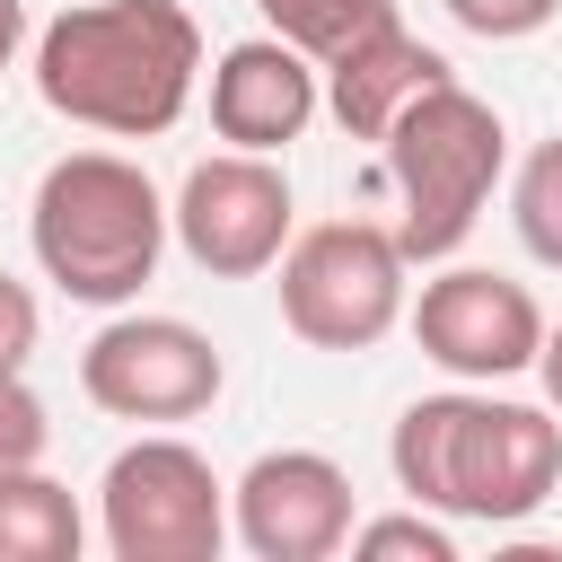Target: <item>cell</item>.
<instances>
[{
    "label": "cell",
    "instance_id": "6da1fadb",
    "mask_svg": "<svg viewBox=\"0 0 562 562\" xmlns=\"http://www.w3.org/2000/svg\"><path fill=\"white\" fill-rule=\"evenodd\" d=\"M202 26L176 0H79L35 35V97L114 140H158L193 105Z\"/></svg>",
    "mask_w": 562,
    "mask_h": 562
},
{
    "label": "cell",
    "instance_id": "7a4b0ae2",
    "mask_svg": "<svg viewBox=\"0 0 562 562\" xmlns=\"http://www.w3.org/2000/svg\"><path fill=\"white\" fill-rule=\"evenodd\" d=\"M386 457H395V483L422 509L474 518V527H518L562 483V430H553V413L501 404V395H465V386L404 404Z\"/></svg>",
    "mask_w": 562,
    "mask_h": 562
},
{
    "label": "cell",
    "instance_id": "3957f363",
    "mask_svg": "<svg viewBox=\"0 0 562 562\" xmlns=\"http://www.w3.org/2000/svg\"><path fill=\"white\" fill-rule=\"evenodd\" d=\"M26 237H35V263L61 299L123 307V299L149 290V272L167 255V202L132 158L70 149V158L44 167V184L26 202Z\"/></svg>",
    "mask_w": 562,
    "mask_h": 562
},
{
    "label": "cell",
    "instance_id": "277c9868",
    "mask_svg": "<svg viewBox=\"0 0 562 562\" xmlns=\"http://www.w3.org/2000/svg\"><path fill=\"white\" fill-rule=\"evenodd\" d=\"M378 149H386V176H395V246H404V263H448L474 237L492 184L509 176L501 114L474 88H457V79L422 88L386 123Z\"/></svg>",
    "mask_w": 562,
    "mask_h": 562
},
{
    "label": "cell",
    "instance_id": "5b68a950",
    "mask_svg": "<svg viewBox=\"0 0 562 562\" xmlns=\"http://www.w3.org/2000/svg\"><path fill=\"white\" fill-rule=\"evenodd\" d=\"M404 246L378 220H316L281 246V325L316 351H369L404 325Z\"/></svg>",
    "mask_w": 562,
    "mask_h": 562
},
{
    "label": "cell",
    "instance_id": "8992f818",
    "mask_svg": "<svg viewBox=\"0 0 562 562\" xmlns=\"http://www.w3.org/2000/svg\"><path fill=\"white\" fill-rule=\"evenodd\" d=\"M97 527L114 562H220L228 483L184 439H132L97 483Z\"/></svg>",
    "mask_w": 562,
    "mask_h": 562
},
{
    "label": "cell",
    "instance_id": "52a82bcc",
    "mask_svg": "<svg viewBox=\"0 0 562 562\" xmlns=\"http://www.w3.org/2000/svg\"><path fill=\"white\" fill-rule=\"evenodd\" d=\"M290 176L263 158V149H220V158H193L176 202H167V237L193 255V272L211 281H255L281 263L290 246Z\"/></svg>",
    "mask_w": 562,
    "mask_h": 562
},
{
    "label": "cell",
    "instance_id": "ba28073f",
    "mask_svg": "<svg viewBox=\"0 0 562 562\" xmlns=\"http://www.w3.org/2000/svg\"><path fill=\"white\" fill-rule=\"evenodd\" d=\"M220 386H228V369H220L211 334L184 316H114L79 351V395L114 422H193L220 404Z\"/></svg>",
    "mask_w": 562,
    "mask_h": 562
},
{
    "label": "cell",
    "instance_id": "9c48e42d",
    "mask_svg": "<svg viewBox=\"0 0 562 562\" xmlns=\"http://www.w3.org/2000/svg\"><path fill=\"white\" fill-rule=\"evenodd\" d=\"M404 316H413V342L448 378H465V386H492V378L536 369V342H544V307L527 299V281L483 272V263L430 272L422 299H404Z\"/></svg>",
    "mask_w": 562,
    "mask_h": 562
},
{
    "label": "cell",
    "instance_id": "30bf717a",
    "mask_svg": "<svg viewBox=\"0 0 562 562\" xmlns=\"http://www.w3.org/2000/svg\"><path fill=\"white\" fill-rule=\"evenodd\" d=\"M228 536L255 562H325L351 544V474L325 448H263L228 483Z\"/></svg>",
    "mask_w": 562,
    "mask_h": 562
},
{
    "label": "cell",
    "instance_id": "8fae6325",
    "mask_svg": "<svg viewBox=\"0 0 562 562\" xmlns=\"http://www.w3.org/2000/svg\"><path fill=\"white\" fill-rule=\"evenodd\" d=\"M316 105H325V79H316V61H307L299 44H281V35H246V44H228L220 70H211V132H220L228 149L281 158V149L316 123Z\"/></svg>",
    "mask_w": 562,
    "mask_h": 562
},
{
    "label": "cell",
    "instance_id": "7c38bea8",
    "mask_svg": "<svg viewBox=\"0 0 562 562\" xmlns=\"http://www.w3.org/2000/svg\"><path fill=\"white\" fill-rule=\"evenodd\" d=\"M316 79H325V114H334L351 140H386V123H395L422 88H439V79H457V70H448V53H430L422 35H404V18H395V26L360 35L351 53H334Z\"/></svg>",
    "mask_w": 562,
    "mask_h": 562
},
{
    "label": "cell",
    "instance_id": "4fadbf2b",
    "mask_svg": "<svg viewBox=\"0 0 562 562\" xmlns=\"http://www.w3.org/2000/svg\"><path fill=\"white\" fill-rule=\"evenodd\" d=\"M88 518L70 501V483H53L44 465H9L0 474V562H79Z\"/></svg>",
    "mask_w": 562,
    "mask_h": 562
},
{
    "label": "cell",
    "instance_id": "5bb4252c",
    "mask_svg": "<svg viewBox=\"0 0 562 562\" xmlns=\"http://www.w3.org/2000/svg\"><path fill=\"white\" fill-rule=\"evenodd\" d=\"M263 18H272V35L281 44H299L316 70L334 61V53H351L360 35H378V26H395V0H255Z\"/></svg>",
    "mask_w": 562,
    "mask_h": 562
},
{
    "label": "cell",
    "instance_id": "9a60e30c",
    "mask_svg": "<svg viewBox=\"0 0 562 562\" xmlns=\"http://www.w3.org/2000/svg\"><path fill=\"white\" fill-rule=\"evenodd\" d=\"M509 220H518V246L562 272V132L518 158V176H509Z\"/></svg>",
    "mask_w": 562,
    "mask_h": 562
},
{
    "label": "cell",
    "instance_id": "2e32d148",
    "mask_svg": "<svg viewBox=\"0 0 562 562\" xmlns=\"http://www.w3.org/2000/svg\"><path fill=\"white\" fill-rule=\"evenodd\" d=\"M351 553L360 562H457V536L413 501V509H395V518H351Z\"/></svg>",
    "mask_w": 562,
    "mask_h": 562
},
{
    "label": "cell",
    "instance_id": "e0dca14e",
    "mask_svg": "<svg viewBox=\"0 0 562 562\" xmlns=\"http://www.w3.org/2000/svg\"><path fill=\"white\" fill-rule=\"evenodd\" d=\"M465 35H483V44H518V35H536V26H553L562 18V0H439Z\"/></svg>",
    "mask_w": 562,
    "mask_h": 562
},
{
    "label": "cell",
    "instance_id": "ac0fdd59",
    "mask_svg": "<svg viewBox=\"0 0 562 562\" xmlns=\"http://www.w3.org/2000/svg\"><path fill=\"white\" fill-rule=\"evenodd\" d=\"M44 430H53V422H44L35 386H26V378H0V474H9V465H35V457H44Z\"/></svg>",
    "mask_w": 562,
    "mask_h": 562
},
{
    "label": "cell",
    "instance_id": "d6986e66",
    "mask_svg": "<svg viewBox=\"0 0 562 562\" xmlns=\"http://www.w3.org/2000/svg\"><path fill=\"white\" fill-rule=\"evenodd\" d=\"M35 334H44V316H35V290L0 272V378H26V360H35Z\"/></svg>",
    "mask_w": 562,
    "mask_h": 562
},
{
    "label": "cell",
    "instance_id": "ffe728a7",
    "mask_svg": "<svg viewBox=\"0 0 562 562\" xmlns=\"http://www.w3.org/2000/svg\"><path fill=\"white\" fill-rule=\"evenodd\" d=\"M536 378H544V404L562 413V325H544V342H536Z\"/></svg>",
    "mask_w": 562,
    "mask_h": 562
},
{
    "label": "cell",
    "instance_id": "44dd1931",
    "mask_svg": "<svg viewBox=\"0 0 562 562\" xmlns=\"http://www.w3.org/2000/svg\"><path fill=\"white\" fill-rule=\"evenodd\" d=\"M18 44H26V0H0V70L18 61Z\"/></svg>",
    "mask_w": 562,
    "mask_h": 562
}]
</instances>
